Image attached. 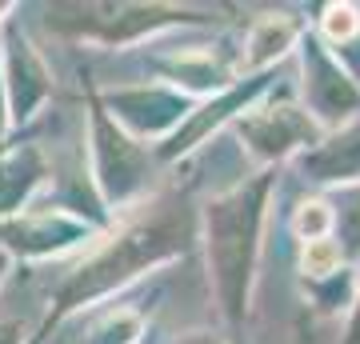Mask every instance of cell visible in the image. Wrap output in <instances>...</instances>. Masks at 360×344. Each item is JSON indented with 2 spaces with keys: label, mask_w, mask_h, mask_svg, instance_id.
<instances>
[{
  "label": "cell",
  "mask_w": 360,
  "mask_h": 344,
  "mask_svg": "<svg viewBox=\"0 0 360 344\" xmlns=\"http://www.w3.org/2000/svg\"><path fill=\"white\" fill-rule=\"evenodd\" d=\"M92 156H96V184L108 200H124L136 189V148L120 128L108 120L101 101L92 96Z\"/></svg>",
  "instance_id": "cell-4"
},
{
  "label": "cell",
  "mask_w": 360,
  "mask_h": 344,
  "mask_svg": "<svg viewBox=\"0 0 360 344\" xmlns=\"http://www.w3.org/2000/svg\"><path fill=\"white\" fill-rule=\"evenodd\" d=\"M336 265V248L324 241H309V253H304V268L309 272H328Z\"/></svg>",
  "instance_id": "cell-6"
},
{
  "label": "cell",
  "mask_w": 360,
  "mask_h": 344,
  "mask_svg": "<svg viewBox=\"0 0 360 344\" xmlns=\"http://www.w3.org/2000/svg\"><path fill=\"white\" fill-rule=\"evenodd\" d=\"M188 344H208V340H188Z\"/></svg>",
  "instance_id": "cell-10"
},
{
  "label": "cell",
  "mask_w": 360,
  "mask_h": 344,
  "mask_svg": "<svg viewBox=\"0 0 360 344\" xmlns=\"http://www.w3.org/2000/svg\"><path fill=\"white\" fill-rule=\"evenodd\" d=\"M324 28H328V37H333V40L348 37V32L356 28V13H352V8H333L328 20H324Z\"/></svg>",
  "instance_id": "cell-7"
},
{
  "label": "cell",
  "mask_w": 360,
  "mask_h": 344,
  "mask_svg": "<svg viewBox=\"0 0 360 344\" xmlns=\"http://www.w3.org/2000/svg\"><path fill=\"white\" fill-rule=\"evenodd\" d=\"M89 236V224L72 220L68 212H52V204H32L20 217L0 220V253L4 256H28V260H44L52 253H65L72 244Z\"/></svg>",
  "instance_id": "cell-2"
},
{
  "label": "cell",
  "mask_w": 360,
  "mask_h": 344,
  "mask_svg": "<svg viewBox=\"0 0 360 344\" xmlns=\"http://www.w3.org/2000/svg\"><path fill=\"white\" fill-rule=\"evenodd\" d=\"M4 268H8V256L0 253V281H4Z\"/></svg>",
  "instance_id": "cell-9"
},
{
  "label": "cell",
  "mask_w": 360,
  "mask_h": 344,
  "mask_svg": "<svg viewBox=\"0 0 360 344\" xmlns=\"http://www.w3.org/2000/svg\"><path fill=\"white\" fill-rule=\"evenodd\" d=\"M49 180V160L40 144H16L0 148V220L25 212L32 192Z\"/></svg>",
  "instance_id": "cell-5"
},
{
  "label": "cell",
  "mask_w": 360,
  "mask_h": 344,
  "mask_svg": "<svg viewBox=\"0 0 360 344\" xmlns=\"http://www.w3.org/2000/svg\"><path fill=\"white\" fill-rule=\"evenodd\" d=\"M184 236H188V217L176 204H156L153 212H144L132 224H124L112 241H104L96 253H89L65 281L56 284V293L49 300V312H44L40 329L32 332L28 344H49L52 329H60L72 312H80L92 300H101L104 293H112L120 284H129L148 265L180 253Z\"/></svg>",
  "instance_id": "cell-1"
},
{
  "label": "cell",
  "mask_w": 360,
  "mask_h": 344,
  "mask_svg": "<svg viewBox=\"0 0 360 344\" xmlns=\"http://www.w3.org/2000/svg\"><path fill=\"white\" fill-rule=\"evenodd\" d=\"M0 60H4V96H8V120L13 125H28L40 113V104L49 101L52 77L37 49L28 44V37L16 25H4V40H0Z\"/></svg>",
  "instance_id": "cell-3"
},
{
  "label": "cell",
  "mask_w": 360,
  "mask_h": 344,
  "mask_svg": "<svg viewBox=\"0 0 360 344\" xmlns=\"http://www.w3.org/2000/svg\"><path fill=\"white\" fill-rule=\"evenodd\" d=\"M0 344H25V324H20V317L0 320Z\"/></svg>",
  "instance_id": "cell-8"
}]
</instances>
